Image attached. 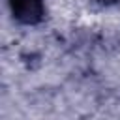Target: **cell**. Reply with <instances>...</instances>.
Wrapping results in <instances>:
<instances>
[{
	"instance_id": "obj_1",
	"label": "cell",
	"mask_w": 120,
	"mask_h": 120,
	"mask_svg": "<svg viewBox=\"0 0 120 120\" xmlns=\"http://www.w3.org/2000/svg\"><path fill=\"white\" fill-rule=\"evenodd\" d=\"M9 9L21 24H38L45 17L43 0H9Z\"/></svg>"
}]
</instances>
